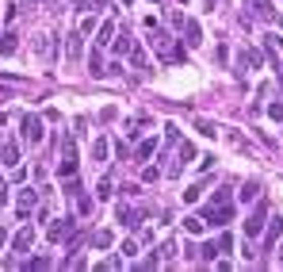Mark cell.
I'll return each instance as SVG.
<instances>
[{
    "instance_id": "1",
    "label": "cell",
    "mask_w": 283,
    "mask_h": 272,
    "mask_svg": "<svg viewBox=\"0 0 283 272\" xmlns=\"http://www.w3.org/2000/svg\"><path fill=\"white\" fill-rule=\"evenodd\" d=\"M230 219H233V200H230V188H218V192L211 196V203H207L203 222H207V226H226Z\"/></svg>"
},
{
    "instance_id": "2",
    "label": "cell",
    "mask_w": 283,
    "mask_h": 272,
    "mask_svg": "<svg viewBox=\"0 0 283 272\" xmlns=\"http://www.w3.org/2000/svg\"><path fill=\"white\" fill-rule=\"evenodd\" d=\"M153 46H157V54H161V62H176V65L188 62L184 46H180V43H172L169 35H157V38H153Z\"/></svg>"
},
{
    "instance_id": "3",
    "label": "cell",
    "mask_w": 283,
    "mask_h": 272,
    "mask_svg": "<svg viewBox=\"0 0 283 272\" xmlns=\"http://www.w3.org/2000/svg\"><path fill=\"white\" fill-rule=\"evenodd\" d=\"M50 242H65V238H73V219H58V222H50Z\"/></svg>"
},
{
    "instance_id": "4",
    "label": "cell",
    "mask_w": 283,
    "mask_h": 272,
    "mask_svg": "<svg viewBox=\"0 0 283 272\" xmlns=\"http://www.w3.org/2000/svg\"><path fill=\"white\" fill-rule=\"evenodd\" d=\"M58 173L61 176H73V173H77V149H73V142H65V153H61Z\"/></svg>"
},
{
    "instance_id": "5",
    "label": "cell",
    "mask_w": 283,
    "mask_h": 272,
    "mask_svg": "<svg viewBox=\"0 0 283 272\" xmlns=\"http://www.w3.org/2000/svg\"><path fill=\"white\" fill-rule=\"evenodd\" d=\"M23 131H27V142H31V146L43 142V123H38L34 115H27V119H23Z\"/></svg>"
},
{
    "instance_id": "6",
    "label": "cell",
    "mask_w": 283,
    "mask_h": 272,
    "mask_svg": "<svg viewBox=\"0 0 283 272\" xmlns=\"http://www.w3.org/2000/svg\"><path fill=\"white\" fill-rule=\"evenodd\" d=\"M16 211H19V219H27V215L34 211V192H31V188H23V192H19V200H16Z\"/></svg>"
},
{
    "instance_id": "7",
    "label": "cell",
    "mask_w": 283,
    "mask_h": 272,
    "mask_svg": "<svg viewBox=\"0 0 283 272\" xmlns=\"http://www.w3.org/2000/svg\"><path fill=\"white\" fill-rule=\"evenodd\" d=\"M31 242H34V230H31V226H23L16 238H12V246H16V253H27V249H31Z\"/></svg>"
},
{
    "instance_id": "8",
    "label": "cell",
    "mask_w": 283,
    "mask_h": 272,
    "mask_svg": "<svg viewBox=\"0 0 283 272\" xmlns=\"http://www.w3.org/2000/svg\"><path fill=\"white\" fill-rule=\"evenodd\" d=\"M260 226H264V207H257V211L249 215V222H245V234L257 238V234H260Z\"/></svg>"
},
{
    "instance_id": "9",
    "label": "cell",
    "mask_w": 283,
    "mask_h": 272,
    "mask_svg": "<svg viewBox=\"0 0 283 272\" xmlns=\"http://www.w3.org/2000/svg\"><path fill=\"white\" fill-rule=\"evenodd\" d=\"M184 35H188V46H199L203 43V27H199L195 19H188V23H184Z\"/></svg>"
},
{
    "instance_id": "10",
    "label": "cell",
    "mask_w": 283,
    "mask_h": 272,
    "mask_svg": "<svg viewBox=\"0 0 283 272\" xmlns=\"http://www.w3.org/2000/svg\"><path fill=\"white\" fill-rule=\"evenodd\" d=\"M0 161H4V165H12V169L19 165V146H16V142H8V146L0 149Z\"/></svg>"
},
{
    "instance_id": "11",
    "label": "cell",
    "mask_w": 283,
    "mask_h": 272,
    "mask_svg": "<svg viewBox=\"0 0 283 272\" xmlns=\"http://www.w3.org/2000/svg\"><path fill=\"white\" fill-rule=\"evenodd\" d=\"M16 38H19V35H16V31H8V35L0 38V58H8V54H16V46H19V43H16Z\"/></svg>"
},
{
    "instance_id": "12",
    "label": "cell",
    "mask_w": 283,
    "mask_h": 272,
    "mask_svg": "<svg viewBox=\"0 0 283 272\" xmlns=\"http://www.w3.org/2000/svg\"><path fill=\"white\" fill-rule=\"evenodd\" d=\"M279 234H283V222H279V219H272V226H268V238H264V253L275 246V238H279Z\"/></svg>"
},
{
    "instance_id": "13",
    "label": "cell",
    "mask_w": 283,
    "mask_h": 272,
    "mask_svg": "<svg viewBox=\"0 0 283 272\" xmlns=\"http://www.w3.org/2000/svg\"><path fill=\"white\" fill-rule=\"evenodd\" d=\"M96 31H100V38H96V43H100V46H111V35H115V23H111V19H107V23H100Z\"/></svg>"
},
{
    "instance_id": "14",
    "label": "cell",
    "mask_w": 283,
    "mask_h": 272,
    "mask_svg": "<svg viewBox=\"0 0 283 272\" xmlns=\"http://www.w3.org/2000/svg\"><path fill=\"white\" fill-rule=\"evenodd\" d=\"M153 149H157V138H146L142 146H138V161H149V158H153Z\"/></svg>"
},
{
    "instance_id": "15",
    "label": "cell",
    "mask_w": 283,
    "mask_h": 272,
    "mask_svg": "<svg viewBox=\"0 0 283 272\" xmlns=\"http://www.w3.org/2000/svg\"><path fill=\"white\" fill-rule=\"evenodd\" d=\"M257 192H260V184H257V180H249V184L241 188V203H253V200H257Z\"/></svg>"
},
{
    "instance_id": "16",
    "label": "cell",
    "mask_w": 283,
    "mask_h": 272,
    "mask_svg": "<svg viewBox=\"0 0 283 272\" xmlns=\"http://www.w3.org/2000/svg\"><path fill=\"white\" fill-rule=\"evenodd\" d=\"M80 38H85L80 31H77L73 38H69V62H77V58H80Z\"/></svg>"
},
{
    "instance_id": "17",
    "label": "cell",
    "mask_w": 283,
    "mask_h": 272,
    "mask_svg": "<svg viewBox=\"0 0 283 272\" xmlns=\"http://www.w3.org/2000/svg\"><path fill=\"white\" fill-rule=\"evenodd\" d=\"M195 131L203 134V138H215V134H218V131H215V123H207V119H195Z\"/></svg>"
},
{
    "instance_id": "18",
    "label": "cell",
    "mask_w": 283,
    "mask_h": 272,
    "mask_svg": "<svg viewBox=\"0 0 283 272\" xmlns=\"http://www.w3.org/2000/svg\"><path fill=\"white\" fill-rule=\"evenodd\" d=\"M115 215H119V222H123V226H134V211H130V207H119Z\"/></svg>"
},
{
    "instance_id": "19",
    "label": "cell",
    "mask_w": 283,
    "mask_h": 272,
    "mask_svg": "<svg viewBox=\"0 0 283 272\" xmlns=\"http://www.w3.org/2000/svg\"><path fill=\"white\" fill-rule=\"evenodd\" d=\"M96 27H100V23H96V16H85V19H80V35H92Z\"/></svg>"
},
{
    "instance_id": "20",
    "label": "cell",
    "mask_w": 283,
    "mask_h": 272,
    "mask_svg": "<svg viewBox=\"0 0 283 272\" xmlns=\"http://www.w3.org/2000/svg\"><path fill=\"white\" fill-rule=\"evenodd\" d=\"M184 230L188 234H203V219H184Z\"/></svg>"
},
{
    "instance_id": "21",
    "label": "cell",
    "mask_w": 283,
    "mask_h": 272,
    "mask_svg": "<svg viewBox=\"0 0 283 272\" xmlns=\"http://www.w3.org/2000/svg\"><path fill=\"white\" fill-rule=\"evenodd\" d=\"M199 196H203V184H191V188H188V192H184V203H195V200H199Z\"/></svg>"
},
{
    "instance_id": "22",
    "label": "cell",
    "mask_w": 283,
    "mask_h": 272,
    "mask_svg": "<svg viewBox=\"0 0 283 272\" xmlns=\"http://www.w3.org/2000/svg\"><path fill=\"white\" fill-rule=\"evenodd\" d=\"M92 158H96V161H103V158H107V142H103V138L92 146Z\"/></svg>"
},
{
    "instance_id": "23",
    "label": "cell",
    "mask_w": 283,
    "mask_h": 272,
    "mask_svg": "<svg viewBox=\"0 0 283 272\" xmlns=\"http://www.w3.org/2000/svg\"><path fill=\"white\" fill-rule=\"evenodd\" d=\"M111 43H115V50H119V54H130V46H134L127 35H123V38H111Z\"/></svg>"
},
{
    "instance_id": "24",
    "label": "cell",
    "mask_w": 283,
    "mask_h": 272,
    "mask_svg": "<svg viewBox=\"0 0 283 272\" xmlns=\"http://www.w3.org/2000/svg\"><path fill=\"white\" fill-rule=\"evenodd\" d=\"M253 8H257L260 16H272V0H253Z\"/></svg>"
},
{
    "instance_id": "25",
    "label": "cell",
    "mask_w": 283,
    "mask_h": 272,
    "mask_svg": "<svg viewBox=\"0 0 283 272\" xmlns=\"http://www.w3.org/2000/svg\"><path fill=\"white\" fill-rule=\"evenodd\" d=\"M50 257H34V261H27V268H50Z\"/></svg>"
},
{
    "instance_id": "26",
    "label": "cell",
    "mask_w": 283,
    "mask_h": 272,
    "mask_svg": "<svg viewBox=\"0 0 283 272\" xmlns=\"http://www.w3.org/2000/svg\"><path fill=\"white\" fill-rule=\"evenodd\" d=\"M218 249H222V253H230V249H233V234H222V238H218Z\"/></svg>"
},
{
    "instance_id": "27",
    "label": "cell",
    "mask_w": 283,
    "mask_h": 272,
    "mask_svg": "<svg viewBox=\"0 0 283 272\" xmlns=\"http://www.w3.org/2000/svg\"><path fill=\"white\" fill-rule=\"evenodd\" d=\"M107 196H111V180L103 176V180H100V200H107Z\"/></svg>"
},
{
    "instance_id": "28",
    "label": "cell",
    "mask_w": 283,
    "mask_h": 272,
    "mask_svg": "<svg viewBox=\"0 0 283 272\" xmlns=\"http://www.w3.org/2000/svg\"><path fill=\"white\" fill-rule=\"evenodd\" d=\"M268 115H272V119H283V104H268Z\"/></svg>"
},
{
    "instance_id": "29",
    "label": "cell",
    "mask_w": 283,
    "mask_h": 272,
    "mask_svg": "<svg viewBox=\"0 0 283 272\" xmlns=\"http://www.w3.org/2000/svg\"><path fill=\"white\" fill-rule=\"evenodd\" d=\"M268 38H272V43H268V46H272V50H279V54H283V35H268Z\"/></svg>"
},
{
    "instance_id": "30",
    "label": "cell",
    "mask_w": 283,
    "mask_h": 272,
    "mask_svg": "<svg viewBox=\"0 0 283 272\" xmlns=\"http://www.w3.org/2000/svg\"><path fill=\"white\" fill-rule=\"evenodd\" d=\"M4 203H8V184L0 180V207H4Z\"/></svg>"
},
{
    "instance_id": "31",
    "label": "cell",
    "mask_w": 283,
    "mask_h": 272,
    "mask_svg": "<svg viewBox=\"0 0 283 272\" xmlns=\"http://www.w3.org/2000/svg\"><path fill=\"white\" fill-rule=\"evenodd\" d=\"M4 242H8V234H4V230H0V246H4Z\"/></svg>"
},
{
    "instance_id": "32",
    "label": "cell",
    "mask_w": 283,
    "mask_h": 272,
    "mask_svg": "<svg viewBox=\"0 0 283 272\" xmlns=\"http://www.w3.org/2000/svg\"><path fill=\"white\" fill-rule=\"evenodd\" d=\"M73 4H85V8H88V0H73Z\"/></svg>"
},
{
    "instance_id": "33",
    "label": "cell",
    "mask_w": 283,
    "mask_h": 272,
    "mask_svg": "<svg viewBox=\"0 0 283 272\" xmlns=\"http://www.w3.org/2000/svg\"><path fill=\"white\" fill-rule=\"evenodd\" d=\"M279 253H283V249H279ZM279 264H283V257H279Z\"/></svg>"
}]
</instances>
